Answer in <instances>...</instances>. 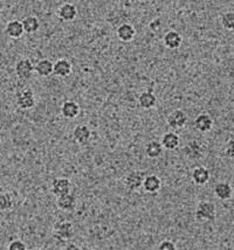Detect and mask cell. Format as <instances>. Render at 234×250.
I'll return each instance as SVG.
<instances>
[{"mask_svg": "<svg viewBox=\"0 0 234 250\" xmlns=\"http://www.w3.org/2000/svg\"><path fill=\"white\" fill-rule=\"evenodd\" d=\"M5 32L6 34L12 39L21 38L23 33H25L22 21H19V20H11V21L7 22V25H6Z\"/></svg>", "mask_w": 234, "mask_h": 250, "instance_id": "18", "label": "cell"}, {"mask_svg": "<svg viewBox=\"0 0 234 250\" xmlns=\"http://www.w3.org/2000/svg\"><path fill=\"white\" fill-rule=\"evenodd\" d=\"M157 103V97L152 91H143L138 97V104L142 109L150 110L155 108Z\"/></svg>", "mask_w": 234, "mask_h": 250, "instance_id": "23", "label": "cell"}, {"mask_svg": "<svg viewBox=\"0 0 234 250\" xmlns=\"http://www.w3.org/2000/svg\"><path fill=\"white\" fill-rule=\"evenodd\" d=\"M184 154L190 160H199L204 156V146L199 141H191L184 146Z\"/></svg>", "mask_w": 234, "mask_h": 250, "instance_id": "8", "label": "cell"}, {"mask_svg": "<svg viewBox=\"0 0 234 250\" xmlns=\"http://www.w3.org/2000/svg\"><path fill=\"white\" fill-rule=\"evenodd\" d=\"M143 188L145 192L148 193H157L162 188L161 178L155 174L147 175V178H145L144 184H143Z\"/></svg>", "mask_w": 234, "mask_h": 250, "instance_id": "21", "label": "cell"}, {"mask_svg": "<svg viewBox=\"0 0 234 250\" xmlns=\"http://www.w3.org/2000/svg\"><path fill=\"white\" fill-rule=\"evenodd\" d=\"M116 34L117 38L120 39L121 41H123V42H129V41L134 40V38L136 37V29L131 23L126 22L118 26Z\"/></svg>", "mask_w": 234, "mask_h": 250, "instance_id": "13", "label": "cell"}, {"mask_svg": "<svg viewBox=\"0 0 234 250\" xmlns=\"http://www.w3.org/2000/svg\"><path fill=\"white\" fill-rule=\"evenodd\" d=\"M74 235H75V229L73 223L69 221L56 222L53 228V236L59 241H68L73 239Z\"/></svg>", "mask_w": 234, "mask_h": 250, "instance_id": "2", "label": "cell"}, {"mask_svg": "<svg viewBox=\"0 0 234 250\" xmlns=\"http://www.w3.org/2000/svg\"><path fill=\"white\" fill-rule=\"evenodd\" d=\"M72 63L67 59H60L54 63V75L58 77H67L72 74Z\"/></svg>", "mask_w": 234, "mask_h": 250, "instance_id": "20", "label": "cell"}, {"mask_svg": "<svg viewBox=\"0 0 234 250\" xmlns=\"http://www.w3.org/2000/svg\"><path fill=\"white\" fill-rule=\"evenodd\" d=\"M73 137L79 144H87L91 138V131L87 125H78L73 131Z\"/></svg>", "mask_w": 234, "mask_h": 250, "instance_id": "16", "label": "cell"}, {"mask_svg": "<svg viewBox=\"0 0 234 250\" xmlns=\"http://www.w3.org/2000/svg\"><path fill=\"white\" fill-rule=\"evenodd\" d=\"M7 250H27V247L21 240H14L8 245Z\"/></svg>", "mask_w": 234, "mask_h": 250, "instance_id": "28", "label": "cell"}, {"mask_svg": "<svg viewBox=\"0 0 234 250\" xmlns=\"http://www.w3.org/2000/svg\"><path fill=\"white\" fill-rule=\"evenodd\" d=\"M164 147H163L162 143L158 141H150L145 145V154L150 158V159H157L163 154Z\"/></svg>", "mask_w": 234, "mask_h": 250, "instance_id": "22", "label": "cell"}, {"mask_svg": "<svg viewBox=\"0 0 234 250\" xmlns=\"http://www.w3.org/2000/svg\"><path fill=\"white\" fill-rule=\"evenodd\" d=\"M35 73L41 77H48L54 74V63L49 59H43L35 64Z\"/></svg>", "mask_w": 234, "mask_h": 250, "instance_id": "19", "label": "cell"}, {"mask_svg": "<svg viewBox=\"0 0 234 250\" xmlns=\"http://www.w3.org/2000/svg\"><path fill=\"white\" fill-rule=\"evenodd\" d=\"M13 196H12L11 193L1 192V194H0V209H1V212L10 210L13 207Z\"/></svg>", "mask_w": 234, "mask_h": 250, "instance_id": "26", "label": "cell"}, {"mask_svg": "<svg viewBox=\"0 0 234 250\" xmlns=\"http://www.w3.org/2000/svg\"><path fill=\"white\" fill-rule=\"evenodd\" d=\"M35 71V65H33L32 61L29 59H21L17 62L16 64V74L22 81L29 80L33 76V73Z\"/></svg>", "mask_w": 234, "mask_h": 250, "instance_id": "5", "label": "cell"}, {"mask_svg": "<svg viewBox=\"0 0 234 250\" xmlns=\"http://www.w3.org/2000/svg\"><path fill=\"white\" fill-rule=\"evenodd\" d=\"M62 250H81V248L78 245H75V243H67Z\"/></svg>", "mask_w": 234, "mask_h": 250, "instance_id": "31", "label": "cell"}, {"mask_svg": "<svg viewBox=\"0 0 234 250\" xmlns=\"http://www.w3.org/2000/svg\"><path fill=\"white\" fill-rule=\"evenodd\" d=\"M164 46L169 49H177L182 46L183 37L177 31H169L163 38Z\"/></svg>", "mask_w": 234, "mask_h": 250, "instance_id": "12", "label": "cell"}, {"mask_svg": "<svg viewBox=\"0 0 234 250\" xmlns=\"http://www.w3.org/2000/svg\"><path fill=\"white\" fill-rule=\"evenodd\" d=\"M56 205H58V207L60 208V209L66 210V212H70V210H73L76 206L75 195L70 194V193L69 194L62 195L60 198H58V200H56Z\"/></svg>", "mask_w": 234, "mask_h": 250, "instance_id": "24", "label": "cell"}, {"mask_svg": "<svg viewBox=\"0 0 234 250\" xmlns=\"http://www.w3.org/2000/svg\"><path fill=\"white\" fill-rule=\"evenodd\" d=\"M221 26L227 31H234V12H226L220 17Z\"/></svg>", "mask_w": 234, "mask_h": 250, "instance_id": "27", "label": "cell"}, {"mask_svg": "<svg viewBox=\"0 0 234 250\" xmlns=\"http://www.w3.org/2000/svg\"><path fill=\"white\" fill-rule=\"evenodd\" d=\"M225 154H226L227 158L234 160V141H230L226 144V147H225Z\"/></svg>", "mask_w": 234, "mask_h": 250, "instance_id": "30", "label": "cell"}, {"mask_svg": "<svg viewBox=\"0 0 234 250\" xmlns=\"http://www.w3.org/2000/svg\"><path fill=\"white\" fill-rule=\"evenodd\" d=\"M162 145L165 150L172 151L176 150V148L179 147L180 145V138L179 136L177 135L176 132H172V131H169V132L164 133L162 137Z\"/></svg>", "mask_w": 234, "mask_h": 250, "instance_id": "15", "label": "cell"}, {"mask_svg": "<svg viewBox=\"0 0 234 250\" xmlns=\"http://www.w3.org/2000/svg\"><path fill=\"white\" fill-rule=\"evenodd\" d=\"M217 208L211 201H201L195 208V219L198 221H214Z\"/></svg>", "mask_w": 234, "mask_h": 250, "instance_id": "1", "label": "cell"}, {"mask_svg": "<svg viewBox=\"0 0 234 250\" xmlns=\"http://www.w3.org/2000/svg\"><path fill=\"white\" fill-rule=\"evenodd\" d=\"M61 115L67 120H74L80 115V105L75 101H66L61 105Z\"/></svg>", "mask_w": 234, "mask_h": 250, "instance_id": "14", "label": "cell"}, {"mask_svg": "<svg viewBox=\"0 0 234 250\" xmlns=\"http://www.w3.org/2000/svg\"><path fill=\"white\" fill-rule=\"evenodd\" d=\"M59 18L64 21H73L76 17H78V8L74 4L70 2H64L59 7L58 11Z\"/></svg>", "mask_w": 234, "mask_h": 250, "instance_id": "10", "label": "cell"}, {"mask_svg": "<svg viewBox=\"0 0 234 250\" xmlns=\"http://www.w3.org/2000/svg\"><path fill=\"white\" fill-rule=\"evenodd\" d=\"M22 25H23V29H25V33H28V34L38 32L40 28L39 19L34 16H28L23 18Z\"/></svg>", "mask_w": 234, "mask_h": 250, "instance_id": "25", "label": "cell"}, {"mask_svg": "<svg viewBox=\"0 0 234 250\" xmlns=\"http://www.w3.org/2000/svg\"><path fill=\"white\" fill-rule=\"evenodd\" d=\"M70 189H72V183H70V180L68 178H55L52 181L50 190H52V193L56 198L69 194Z\"/></svg>", "mask_w": 234, "mask_h": 250, "instance_id": "7", "label": "cell"}, {"mask_svg": "<svg viewBox=\"0 0 234 250\" xmlns=\"http://www.w3.org/2000/svg\"><path fill=\"white\" fill-rule=\"evenodd\" d=\"M17 105L21 110H29L35 105V96L33 90L31 89H23L19 91L16 96Z\"/></svg>", "mask_w": 234, "mask_h": 250, "instance_id": "6", "label": "cell"}, {"mask_svg": "<svg viewBox=\"0 0 234 250\" xmlns=\"http://www.w3.org/2000/svg\"><path fill=\"white\" fill-rule=\"evenodd\" d=\"M93 250H99V249H93Z\"/></svg>", "mask_w": 234, "mask_h": 250, "instance_id": "32", "label": "cell"}, {"mask_svg": "<svg viewBox=\"0 0 234 250\" xmlns=\"http://www.w3.org/2000/svg\"><path fill=\"white\" fill-rule=\"evenodd\" d=\"M157 250H177V247H176V245H174L173 241L164 240L159 243L158 249Z\"/></svg>", "mask_w": 234, "mask_h": 250, "instance_id": "29", "label": "cell"}, {"mask_svg": "<svg viewBox=\"0 0 234 250\" xmlns=\"http://www.w3.org/2000/svg\"><path fill=\"white\" fill-rule=\"evenodd\" d=\"M210 177H211L210 171L206 167H204V166H197V167L192 169L191 179L195 185H199V186L205 185V184L209 183Z\"/></svg>", "mask_w": 234, "mask_h": 250, "instance_id": "11", "label": "cell"}, {"mask_svg": "<svg viewBox=\"0 0 234 250\" xmlns=\"http://www.w3.org/2000/svg\"><path fill=\"white\" fill-rule=\"evenodd\" d=\"M214 194L219 200H230L233 195V188L229 183L221 181V183H218L217 185L214 186Z\"/></svg>", "mask_w": 234, "mask_h": 250, "instance_id": "17", "label": "cell"}, {"mask_svg": "<svg viewBox=\"0 0 234 250\" xmlns=\"http://www.w3.org/2000/svg\"><path fill=\"white\" fill-rule=\"evenodd\" d=\"M188 115L185 114V111H183L180 109H176L173 111H171L167 117V123L169 127H171L173 130L183 129L186 123H188Z\"/></svg>", "mask_w": 234, "mask_h": 250, "instance_id": "4", "label": "cell"}, {"mask_svg": "<svg viewBox=\"0 0 234 250\" xmlns=\"http://www.w3.org/2000/svg\"><path fill=\"white\" fill-rule=\"evenodd\" d=\"M194 129L201 133H206L211 131L213 126V118L209 114H200L195 117L193 122Z\"/></svg>", "mask_w": 234, "mask_h": 250, "instance_id": "9", "label": "cell"}, {"mask_svg": "<svg viewBox=\"0 0 234 250\" xmlns=\"http://www.w3.org/2000/svg\"><path fill=\"white\" fill-rule=\"evenodd\" d=\"M145 178H147L145 172L140 171V169H135V171L129 172V173L126 175L123 183L129 190H137L140 189L141 187H143Z\"/></svg>", "mask_w": 234, "mask_h": 250, "instance_id": "3", "label": "cell"}]
</instances>
